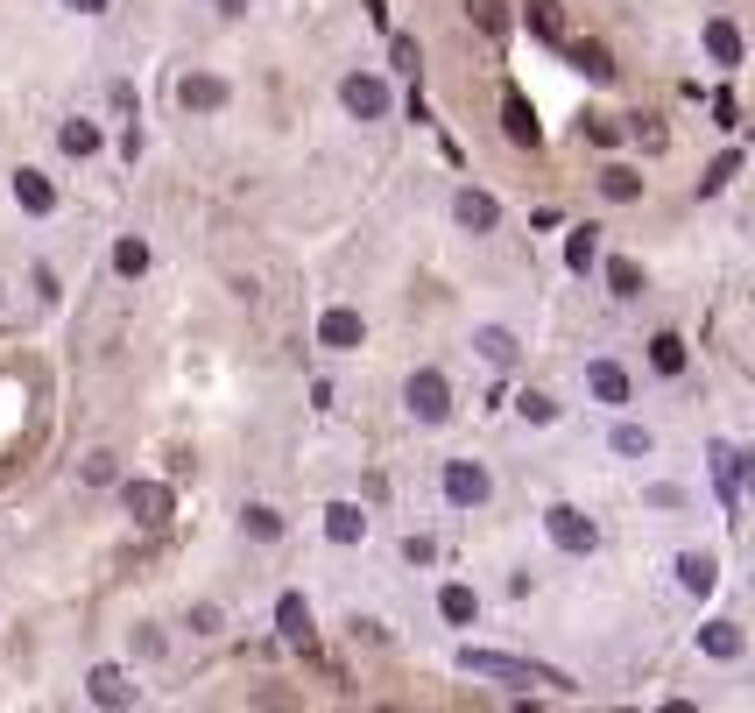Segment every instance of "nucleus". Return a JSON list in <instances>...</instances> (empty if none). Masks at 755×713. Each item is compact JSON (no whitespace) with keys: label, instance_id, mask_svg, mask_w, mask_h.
Instances as JSON below:
<instances>
[{"label":"nucleus","instance_id":"1","mask_svg":"<svg viewBox=\"0 0 755 713\" xmlns=\"http://www.w3.org/2000/svg\"><path fill=\"white\" fill-rule=\"evenodd\" d=\"M459 672H466V678H495V686H558V692H565V672L501 657V650H459Z\"/></svg>","mask_w":755,"mask_h":713},{"label":"nucleus","instance_id":"2","mask_svg":"<svg viewBox=\"0 0 755 713\" xmlns=\"http://www.w3.org/2000/svg\"><path fill=\"white\" fill-rule=\"evenodd\" d=\"M403 403H410V418H417V424H446V418H452L446 375H438V367H417V375H410V389H403Z\"/></svg>","mask_w":755,"mask_h":713},{"label":"nucleus","instance_id":"3","mask_svg":"<svg viewBox=\"0 0 755 713\" xmlns=\"http://www.w3.org/2000/svg\"><path fill=\"white\" fill-rule=\"evenodd\" d=\"M544 530H551V544H558V552H572V558H580V552H594V544H600L594 516H580V509H572V501H558V509H544Z\"/></svg>","mask_w":755,"mask_h":713},{"label":"nucleus","instance_id":"4","mask_svg":"<svg viewBox=\"0 0 755 713\" xmlns=\"http://www.w3.org/2000/svg\"><path fill=\"white\" fill-rule=\"evenodd\" d=\"M121 501H127V516H135L142 530L170 523V487H162V481H127V487H121Z\"/></svg>","mask_w":755,"mask_h":713},{"label":"nucleus","instance_id":"5","mask_svg":"<svg viewBox=\"0 0 755 713\" xmlns=\"http://www.w3.org/2000/svg\"><path fill=\"white\" fill-rule=\"evenodd\" d=\"M227 78H212V71H191V78H176V107L184 113H219L227 107Z\"/></svg>","mask_w":755,"mask_h":713},{"label":"nucleus","instance_id":"6","mask_svg":"<svg viewBox=\"0 0 755 713\" xmlns=\"http://www.w3.org/2000/svg\"><path fill=\"white\" fill-rule=\"evenodd\" d=\"M339 99H346L353 121H381V113H389V85H381V78H361V71L339 85Z\"/></svg>","mask_w":755,"mask_h":713},{"label":"nucleus","instance_id":"7","mask_svg":"<svg viewBox=\"0 0 755 713\" xmlns=\"http://www.w3.org/2000/svg\"><path fill=\"white\" fill-rule=\"evenodd\" d=\"M446 501H459V509H480V501H487V467L452 459V467H446Z\"/></svg>","mask_w":755,"mask_h":713},{"label":"nucleus","instance_id":"8","mask_svg":"<svg viewBox=\"0 0 755 713\" xmlns=\"http://www.w3.org/2000/svg\"><path fill=\"white\" fill-rule=\"evenodd\" d=\"M501 135H509L515 148H537L544 142V128H537V113H529L523 93H501Z\"/></svg>","mask_w":755,"mask_h":713},{"label":"nucleus","instance_id":"9","mask_svg":"<svg viewBox=\"0 0 755 713\" xmlns=\"http://www.w3.org/2000/svg\"><path fill=\"white\" fill-rule=\"evenodd\" d=\"M452 219H459V227H466V233H495L501 227V205L495 198H487V191H459V198H452Z\"/></svg>","mask_w":755,"mask_h":713},{"label":"nucleus","instance_id":"10","mask_svg":"<svg viewBox=\"0 0 755 713\" xmlns=\"http://www.w3.org/2000/svg\"><path fill=\"white\" fill-rule=\"evenodd\" d=\"M714 481H720V501H728V516H742V452H734L728 438H714Z\"/></svg>","mask_w":755,"mask_h":713},{"label":"nucleus","instance_id":"11","mask_svg":"<svg viewBox=\"0 0 755 713\" xmlns=\"http://www.w3.org/2000/svg\"><path fill=\"white\" fill-rule=\"evenodd\" d=\"M318 347L353 353V347H361V311H346V304H339V311H325V318H318Z\"/></svg>","mask_w":755,"mask_h":713},{"label":"nucleus","instance_id":"12","mask_svg":"<svg viewBox=\"0 0 755 713\" xmlns=\"http://www.w3.org/2000/svg\"><path fill=\"white\" fill-rule=\"evenodd\" d=\"M85 692H93V706H135V678L113 672V664H99V672L85 678Z\"/></svg>","mask_w":755,"mask_h":713},{"label":"nucleus","instance_id":"13","mask_svg":"<svg viewBox=\"0 0 755 713\" xmlns=\"http://www.w3.org/2000/svg\"><path fill=\"white\" fill-rule=\"evenodd\" d=\"M276 629H283V643L310 650V607H304V593H283V601H276Z\"/></svg>","mask_w":755,"mask_h":713},{"label":"nucleus","instance_id":"14","mask_svg":"<svg viewBox=\"0 0 755 713\" xmlns=\"http://www.w3.org/2000/svg\"><path fill=\"white\" fill-rule=\"evenodd\" d=\"M699 650H706V657H720V664H734V657L748 650V636L734 629V621H706V629H699Z\"/></svg>","mask_w":755,"mask_h":713},{"label":"nucleus","instance_id":"15","mask_svg":"<svg viewBox=\"0 0 755 713\" xmlns=\"http://www.w3.org/2000/svg\"><path fill=\"white\" fill-rule=\"evenodd\" d=\"M706 57H714L720 71H734L742 64V28L734 22H706Z\"/></svg>","mask_w":755,"mask_h":713},{"label":"nucleus","instance_id":"16","mask_svg":"<svg viewBox=\"0 0 755 713\" xmlns=\"http://www.w3.org/2000/svg\"><path fill=\"white\" fill-rule=\"evenodd\" d=\"M14 198H22V213H57V184L42 170H22L14 177Z\"/></svg>","mask_w":755,"mask_h":713},{"label":"nucleus","instance_id":"17","mask_svg":"<svg viewBox=\"0 0 755 713\" xmlns=\"http://www.w3.org/2000/svg\"><path fill=\"white\" fill-rule=\"evenodd\" d=\"M325 537H332V544H361L367 537V516L353 509V501H332V509H325Z\"/></svg>","mask_w":755,"mask_h":713},{"label":"nucleus","instance_id":"18","mask_svg":"<svg viewBox=\"0 0 755 713\" xmlns=\"http://www.w3.org/2000/svg\"><path fill=\"white\" fill-rule=\"evenodd\" d=\"M565 57H572V71H586L594 85L614 78V57H607V43H565Z\"/></svg>","mask_w":755,"mask_h":713},{"label":"nucleus","instance_id":"19","mask_svg":"<svg viewBox=\"0 0 755 713\" xmlns=\"http://www.w3.org/2000/svg\"><path fill=\"white\" fill-rule=\"evenodd\" d=\"M678 587H685V593H714L720 587V566L706 552H685V558H678Z\"/></svg>","mask_w":755,"mask_h":713},{"label":"nucleus","instance_id":"20","mask_svg":"<svg viewBox=\"0 0 755 713\" xmlns=\"http://www.w3.org/2000/svg\"><path fill=\"white\" fill-rule=\"evenodd\" d=\"M523 22H529V36L565 43V8H558V0H529V8H523Z\"/></svg>","mask_w":755,"mask_h":713},{"label":"nucleus","instance_id":"21","mask_svg":"<svg viewBox=\"0 0 755 713\" xmlns=\"http://www.w3.org/2000/svg\"><path fill=\"white\" fill-rule=\"evenodd\" d=\"M586 389H594L600 403H629V375H621L614 361H594V367H586Z\"/></svg>","mask_w":755,"mask_h":713},{"label":"nucleus","instance_id":"22","mask_svg":"<svg viewBox=\"0 0 755 713\" xmlns=\"http://www.w3.org/2000/svg\"><path fill=\"white\" fill-rule=\"evenodd\" d=\"M734 177H742V148H728V156H714V162H706V177H699V198H714V191H728Z\"/></svg>","mask_w":755,"mask_h":713},{"label":"nucleus","instance_id":"23","mask_svg":"<svg viewBox=\"0 0 755 713\" xmlns=\"http://www.w3.org/2000/svg\"><path fill=\"white\" fill-rule=\"evenodd\" d=\"M565 262H572V269H594V262H600V227H572V241H565Z\"/></svg>","mask_w":755,"mask_h":713},{"label":"nucleus","instance_id":"24","mask_svg":"<svg viewBox=\"0 0 755 713\" xmlns=\"http://www.w3.org/2000/svg\"><path fill=\"white\" fill-rule=\"evenodd\" d=\"M649 361H657V375H685V339L657 333V339H649Z\"/></svg>","mask_w":755,"mask_h":713},{"label":"nucleus","instance_id":"25","mask_svg":"<svg viewBox=\"0 0 755 713\" xmlns=\"http://www.w3.org/2000/svg\"><path fill=\"white\" fill-rule=\"evenodd\" d=\"M600 198H614V205L643 198V177H635V170H621V162H614V170H600Z\"/></svg>","mask_w":755,"mask_h":713},{"label":"nucleus","instance_id":"26","mask_svg":"<svg viewBox=\"0 0 755 713\" xmlns=\"http://www.w3.org/2000/svg\"><path fill=\"white\" fill-rule=\"evenodd\" d=\"M438 615H446V621H459V629H466V621L480 615V601H473V587H446V593H438Z\"/></svg>","mask_w":755,"mask_h":713},{"label":"nucleus","instance_id":"27","mask_svg":"<svg viewBox=\"0 0 755 713\" xmlns=\"http://www.w3.org/2000/svg\"><path fill=\"white\" fill-rule=\"evenodd\" d=\"M473 347H480L495 367H509V361H515V339L501 333V325H480V333H473Z\"/></svg>","mask_w":755,"mask_h":713},{"label":"nucleus","instance_id":"28","mask_svg":"<svg viewBox=\"0 0 755 713\" xmlns=\"http://www.w3.org/2000/svg\"><path fill=\"white\" fill-rule=\"evenodd\" d=\"M607 290H614V297H635V290H643V269H635L629 255H614V262H607Z\"/></svg>","mask_w":755,"mask_h":713},{"label":"nucleus","instance_id":"29","mask_svg":"<svg viewBox=\"0 0 755 713\" xmlns=\"http://www.w3.org/2000/svg\"><path fill=\"white\" fill-rule=\"evenodd\" d=\"M57 142H64L71 156H93V148H99V128H93V121H64V128H57Z\"/></svg>","mask_w":755,"mask_h":713},{"label":"nucleus","instance_id":"30","mask_svg":"<svg viewBox=\"0 0 755 713\" xmlns=\"http://www.w3.org/2000/svg\"><path fill=\"white\" fill-rule=\"evenodd\" d=\"M466 14L487 28V36H509V8H501V0H466Z\"/></svg>","mask_w":755,"mask_h":713},{"label":"nucleus","instance_id":"31","mask_svg":"<svg viewBox=\"0 0 755 713\" xmlns=\"http://www.w3.org/2000/svg\"><path fill=\"white\" fill-rule=\"evenodd\" d=\"M241 523H247V537H261V544H276V537H283V516H276V509H261V501L241 516Z\"/></svg>","mask_w":755,"mask_h":713},{"label":"nucleus","instance_id":"32","mask_svg":"<svg viewBox=\"0 0 755 713\" xmlns=\"http://www.w3.org/2000/svg\"><path fill=\"white\" fill-rule=\"evenodd\" d=\"M113 269H121V276H142V269H149V247H142V241H121V247H113Z\"/></svg>","mask_w":755,"mask_h":713},{"label":"nucleus","instance_id":"33","mask_svg":"<svg viewBox=\"0 0 755 713\" xmlns=\"http://www.w3.org/2000/svg\"><path fill=\"white\" fill-rule=\"evenodd\" d=\"M614 452L643 459V452H649V431H643V424H614Z\"/></svg>","mask_w":755,"mask_h":713},{"label":"nucleus","instance_id":"34","mask_svg":"<svg viewBox=\"0 0 755 713\" xmlns=\"http://www.w3.org/2000/svg\"><path fill=\"white\" fill-rule=\"evenodd\" d=\"M580 135H586V142H600V148H614V142H621V128L607 121V113H586V121H580Z\"/></svg>","mask_w":755,"mask_h":713},{"label":"nucleus","instance_id":"35","mask_svg":"<svg viewBox=\"0 0 755 713\" xmlns=\"http://www.w3.org/2000/svg\"><path fill=\"white\" fill-rule=\"evenodd\" d=\"M515 410H523L529 424H551V418H558V403H551V396H523V403H515Z\"/></svg>","mask_w":755,"mask_h":713},{"label":"nucleus","instance_id":"36","mask_svg":"<svg viewBox=\"0 0 755 713\" xmlns=\"http://www.w3.org/2000/svg\"><path fill=\"white\" fill-rule=\"evenodd\" d=\"M389 57H395V71H417V43H410V36H395Z\"/></svg>","mask_w":755,"mask_h":713},{"label":"nucleus","instance_id":"37","mask_svg":"<svg viewBox=\"0 0 755 713\" xmlns=\"http://www.w3.org/2000/svg\"><path fill=\"white\" fill-rule=\"evenodd\" d=\"M85 481L107 487V481H113V459H107V452H93V459H85Z\"/></svg>","mask_w":755,"mask_h":713},{"label":"nucleus","instance_id":"38","mask_svg":"<svg viewBox=\"0 0 755 713\" xmlns=\"http://www.w3.org/2000/svg\"><path fill=\"white\" fill-rule=\"evenodd\" d=\"M64 8H78V14H99V8H107V0H64Z\"/></svg>","mask_w":755,"mask_h":713},{"label":"nucleus","instance_id":"39","mask_svg":"<svg viewBox=\"0 0 755 713\" xmlns=\"http://www.w3.org/2000/svg\"><path fill=\"white\" fill-rule=\"evenodd\" d=\"M212 8H219V14H241V8H247V0H212Z\"/></svg>","mask_w":755,"mask_h":713}]
</instances>
